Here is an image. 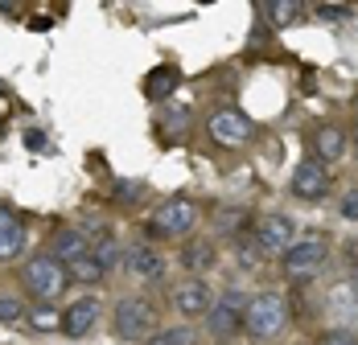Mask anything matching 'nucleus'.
Returning <instances> with one entry per match:
<instances>
[{
  "label": "nucleus",
  "instance_id": "obj_1",
  "mask_svg": "<svg viewBox=\"0 0 358 345\" xmlns=\"http://www.w3.org/2000/svg\"><path fill=\"white\" fill-rule=\"evenodd\" d=\"M243 325L255 342H272L280 337L288 325V309H285V296L280 292H259L248 300V312H243Z\"/></svg>",
  "mask_w": 358,
  "mask_h": 345
},
{
  "label": "nucleus",
  "instance_id": "obj_2",
  "mask_svg": "<svg viewBox=\"0 0 358 345\" xmlns=\"http://www.w3.org/2000/svg\"><path fill=\"white\" fill-rule=\"evenodd\" d=\"M66 267L54 259V255H34L29 263H25V284H29V292H34L41 304H50V300H58L62 292H66Z\"/></svg>",
  "mask_w": 358,
  "mask_h": 345
},
{
  "label": "nucleus",
  "instance_id": "obj_3",
  "mask_svg": "<svg viewBox=\"0 0 358 345\" xmlns=\"http://www.w3.org/2000/svg\"><path fill=\"white\" fill-rule=\"evenodd\" d=\"M152 325H157V309L144 300V296H124V300H115V312H111V329H115V337H148L152 333Z\"/></svg>",
  "mask_w": 358,
  "mask_h": 345
},
{
  "label": "nucleus",
  "instance_id": "obj_4",
  "mask_svg": "<svg viewBox=\"0 0 358 345\" xmlns=\"http://www.w3.org/2000/svg\"><path fill=\"white\" fill-rule=\"evenodd\" d=\"M206 132L222 148H243V144L255 140V124H251L239 107H218V111H210V119H206Z\"/></svg>",
  "mask_w": 358,
  "mask_h": 345
},
{
  "label": "nucleus",
  "instance_id": "obj_5",
  "mask_svg": "<svg viewBox=\"0 0 358 345\" xmlns=\"http://www.w3.org/2000/svg\"><path fill=\"white\" fill-rule=\"evenodd\" d=\"M194 222H198V206L189 198H169L157 206L152 222H148V235H189Z\"/></svg>",
  "mask_w": 358,
  "mask_h": 345
},
{
  "label": "nucleus",
  "instance_id": "obj_6",
  "mask_svg": "<svg viewBox=\"0 0 358 345\" xmlns=\"http://www.w3.org/2000/svg\"><path fill=\"white\" fill-rule=\"evenodd\" d=\"M325 263H329V251H325V242H292L285 251V276L288 279H313L322 272Z\"/></svg>",
  "mask_w": 358,
  "mask_h": 345
},
{
  "label": "nucleus",
  "instance_id": "obj_7",
  "mask_svg": "<svg viewBox=\"0 0 358 345\" xmlns=\"http://www.w3.org/2000/svg\"><path fill=\"white\" fill-rule=\"evenodd\" d=\"M255 247L264 251V255H285L288 247L296 242V226H292V218L285 214H268V218H259L255 222Z\"/></svg>",
  "mask_w": 358,
  "mask_h": 345
},
{
  "label": "nucleus",
  "instance_id": "obj_8",
  "mask_svg": "<svg viewBox=\"0 0 358 345\" xmlns=\"http://www.w3.org/2000/svg\"><path fill=\"white\" fill-rule=\"evenodd\" d=\"M243 312H248V296H243V292H235V288H227L215 304H210V312H206V321H210V333H215V337L235 333V329L243 325Z\"/></svg>",
  "mask_w": 358,
  "mask_h": 345
},
{
  "label": "nucleus",
  "instance_id": "obj_9",
  "mask_svg": "<svg viewBox=\"0 0 358 345\" xmlns=\"http://www.w3.org/2000/svg\"><path fill=\"white\" fill-rule=\"evenodd\" d=\"M292 193L301 198V202H317L329 193V169H325L322 161H301L296 172H292Z\"/></svg>",
  "mask_w": 358,
  "mask_h": 345
},
{
  "label": "nucleus",
  "instance_id": "obj_10",
  "mask_svg": "<svg viewBox=\"0 0 358 345\" xmlns=\"http://www.w3.org/2000/svg\"><path fill=\"white\" fill-rule=\"evenodd\" d=\"M215 304V296H210V288H206V279H185L173 288V309L181 316H206Z\"/></svg>",
  "mask_w": 358,
  "mask_h": 345
},
{
  "label": "nucleus",
  "instance_id": "obj_11",
  "mask_svg": "<svg viewBox=\"0 0 358 345\" xmlns=\"http://www.w3.org/2000/svg\"><path fill=\"white\" fill-rule=\"evenodd\" d=\"M95 325H99V300L95 296H83L62 312V333L66 337H87V333H95Z\"/></svg>",
  "mask_w": 358,
  "mask_h": 345
},
{
  "label": "nucleus",
  "instance_id": "obj_12",
  "mask_svg": "<svg viewBox=\"0 0 358 345\" xmlns=\"http://www.w3.org/2000/svg\"><path fill=\"white\" fill-rule=\"evenodd\" d=\"M124 263H128V272H132L136 279H161V272H165L161 251L148 247V242H136L132 251H124Z\"/></svg>",
  "mask_w": 358,
  "mask_h": 345
},
{
  "label": "nucleus",
  "instance_id": "obj_13",
  "mask_svg": "<svg viewBox=\"0 0 358 345\" xmlns=\"http://www.w3.org/2000/svg\"><path fill=\"white\" fill-rule=\"evenodd\" d=\"M21 247H25V226H21V218H17L13 210L0 202V263L17 259Z\"/></svg>",
  "mask_w": 358,
  "mask_h": 345
},
{
  "label": "nucleus",
  "instance_id": "obj_14",
  "mask_svg": "<svg viewBox=\"0 0 358 345\" xmlns=\"http://www.w3.org/2000/svg\"><path fill=\"white\" fill-rule=\"evenodd\" d=\"M215 263H218V251L210 239H189L181 247V267L185 272H210Z\"/></svg>",
  "mask_w": 358,
  "mask_h": 345
},
{
  "label": "nucleus",
  "instance_id": "obj_15",
  "mask_svg": "<svg viewBox=\"0 0 358 345\" xmlns=\"http://www.w3.org/2000/svg\"><path fill=\"white\" fill-rule=\"evenodd\" d=\"M178 82H181L178 66H157L148 78H144V95H148L152 103H165V99L178 91Z\"/></svg>",
  "mask_w": 358,
  "mask_h": 345
},
{
  "label": "nucleus",
  "instance_id": "obj_16",
  "mask_svg": "<svg viewBox=\"0 0 358 345\" xmlns=\"http://www.w3.org/2000/svg\"><path fill=\"white\" fill-rule=\"evenodd\" d=\"M50 255L66 267V263H74V259H83V255H87V239H83L78 230H71V226H66V230H58V235H54V242H50Z\"/></svg>",
  "mask_w": 358,
  "mask_h": 345
},
{
  "label": "nucleus",
  "instance_id": "obj_17",
  "mask_svg": "<svg viewBox=\"0 0 358 345\" xmlns=\"http://www.w3.org/2000/svg\"><path fill=\"white\" fill-rule=\"evenodd\" d=\"M329 316H338V321H358V288L355 284H338V288H329Z\"/></svg>",
  "mask_w": 358,
  "mask_h": 345
},
{
  "label": "nucleus",
  "instance_id": "obj_18",
  "mask_svg": "<svg viewBox=\"0 0 358 345\" xmlns=\"http://www.w3.org/2000/svg\"><path fill=\"white\" fill-rule=\"evenodd\" d=\"M313 152H317L313 161H322V165L325 161H338V156L346 152V136H342L334 124H325V128H317V136H313Z\"/></svg>",
  "mask_w": 358,
  "mask_h": 345
},
{
  "label": "nucleus",
  "instance_id": "obj_19",
  "mask_svg": "<svg viewBox=\"0 0 358 345\" xmlns=\"http://www.w3.org/2000/svg\"><path fill=\"white\" fill-rule=\"evenodd\" d=\"M215 226H218V235H243V226H248V210L243 206H218L215 210Z\"/></svg>",
  "mask_w": 358,
  "mask_h": 345
},
{
  "label": "nucleus",
  "instance_id": "obj_20",
  "mask_svg": "<svg viewBox=\"0 0 358 345\" xmlns=\"http://www.w3.org/2000/svg\"><path fill=\"white\" fill-rule=\"evenodd\" d=\"M66 276L78 279V284H99V279H103V267L95 263V255H83V259L66 263Z\"/></svg>",
  "mask_w": 358,
  "mask_h": 345
},
{
  "label": "nucleus",
  "instance_id": "obj_21",
  "mask_svg": "<svg viewBox=\"0 0 358 345\" xmlns=\"http://www.w3.org/2000/svg\"><path fill=\"white\" fill-rule=\"evenodd\" d=\"M264 17H268L272 25H292V21L301 17V4H296V0H268V4H264Z\"/></svg>",
  "mask_w": 358,
  "mask_h": 345
},
{
  "label": "nucleus",
  "instance_id": "obj_22",
  "mask_svg": "<svg viewBox=\"0 0 358 345\" xmlns=\"http://www.w3.org/2000/svg\"><path fill=\"white\" fill-rule=\"evenodd\" d=\"M235 255H239V267H243V272H255V267L264 263V251L255 247L251 235H239V239H235Z\"/></svg>",
  "mask_w": 358,
  "mask_h": 345
},
{
  "label": "nucleus",
  "instance_id": "obj_23",
  "mask_svg": "<svg viewBox=\"0 0 358 345\" xmlns=\"http://www.w3.org/2000/svg\"><path fill=\"white\" fill-rule=\"evenodd\" d=\"M148 345H194V329L189 325H173V329H161V333H152Z\"/></svg>",
  "mask_w": 358,
  "mask_h": 345
},
{
  "label": "nucleus",
  "instance_id": "obj_24",
  "mask_svg": "<svg viewBox=\"0 0 358 345\" xmlns=\"http://www.w3.org/2000/svg\"><path fill=\"white\" fill-rule=\"evenodd\" d=\"M120 259H124V251H120V242L111 239V235H108L103 242H99V247H95V263H99L103 272H108V267H115Z\"/></svg>",
  "mask_w": 358,
  "mask_h": 345
},
{
  "label": "nucleus",
  "instance_id": "obj_25",
  "mask_svg": "<svg viewBox=\"0 0 358 345\" xmlns=\"http://www.w3.org/2000/svg\"><path fill=\"white\" fill-rule=\"evenodd\" d=\"M29 321H34V329H45V333H50V329H62V316L54 312V304H41V309H34V316H29Z\"/></svg>",
  "mask_w": 358,
  "mask_h": 345
},
{
  "label": "nucleus",
  "instance_id": "obj_26",
  "mask_svg": "<svg viewBox=\"0 0 358 345\" xmlns=\"http://www.w3.org/2000/svg\"><path fill=\"white\" fill-rule=\"evenodd\" d=\"M313 17H317V21H350L355 8H350V4H317Z\"/></svg>",
  "mask_w": 358,
  "mask_h": 345
},
{
  "label": "nucleus",
  "instance_id": "obj_27",
  "mask_svg": "<svg viewBox=\"0 0 358 345\" xmlns=\"http://www.w3.org/2000/svg\"><path fill=\"white\" fill-rule=\"evenodd\" d=\"M21 316V300L17 296H0V321H17Z\"/></svg>",
  "mask_w": 358,
  "mask_h": 345
},
{
  "label": "nucleus",
  "instance_id": "obj_28",
  "mask_svg": "<svg viewBox=\"0 0 358 345\" xmlns=\"http://www.w3.org/2000/svg\"><path fill=\"white\" fill-rule=\"evenodd\" d=\"M342 218H350V222H358V185L355 189H350V193H346V198H342Z\"/></svg>",
  "mask_w": 358,
  "mask_h": 345
},
{
  "label": "nucleus",
  "instance_id": "obj_29",
  "mask_svg": "<svg viewBox=\"0 0 358 345\" xmlns=\"http://www.w3.org/2000/svg\"><path fill=\"white\" fill-rule=\"evenodd\" d=\"M25 148H29V152H50V144H45V132L29 128V132H25Z\"/></svg>",
  "mask_w": 358,
  "mask_h": 345
},
{
  "label": "nucleus",
  "instance_id": "obj_30",
  "mask_svg": "<svg viewBox=\"0 0 358 345\" xmlns=\"http://www.w3.org/2000/svg\"><path fill=\"white\" fill-rule=\"evenodd\" d=\"M322 345H358V337L355 333H346V329H338V333H325Z\"/></svg>",
  "mask_w": 358,
  "mask_h": 345
},
{
  "label": "nucleus",
  "instance_id": "obj_31",
  "mask_svg": "<svg viewBox=\"0 0 358 345\" xmlns=\"http://www.w3.org/2000/svg\"><path fill=\"white\" fill-rule=\"evenodd\" d=\"M136 193H141L136 181H120V185H115V202H128V198H136Z\"/></svg>",
  "mask_w": 358,
  "mask_h": 345
},
{
  "label": "nucleus",
  "instance_id": "obj_32",
  "mask_svg": "<svg viewBox=\"0 0 358 345\" xmlns=\"http://www.w3.org/2000/svg\"><path fill=\"white\" fill-rule=\"evenodd\" d=\"M8 111H13V103H8V91H0V119H4Z\"/></svg>",
  "mask_w": 358,
  "mask_h": 345
},
{
  "label": "nucleus",
  "instance_id": "obj_33",
  "mask_svg": "<svg viewBox=\"0 0 358 345\" xmlns=\"http://www.w3.org/2000/svg\"><path fill=\"white\" fill-rule=\"evenodd\" d=\"M355 152H358V128H355Z\"/></svg>",
  "mask_w": 358,
  "mask_h": 345
},
{
  "label": "nucleus",
  "instance_id": "obj_34",
  "mask_svg": "<svg viewBox=\"0 0 358 345\" xmlns=\"http://www.w3.org/2000/svg\"><path fill=\"white\" fill-rule=\"evenodd\" d=\"M350 284H355V288H358V272H355V279H350Z\"/></svg>",
  "mask_w": 358,
  "mask_h": 345
},
{
  "label": "nucleus",
  "instance_id": "obj_35",
  "mask_svg": "<svg viewBox=\"0 0 358 345\" xmlns=\"http://www.w3.org/2000/svg\"><path fill=\"white\" fill-rule=\"evenodd\" d=\"M0 91H4V87H0Z\"/></svg>",
  "mask_w": 358,
  "mask_h": 345
}]
</instances>
